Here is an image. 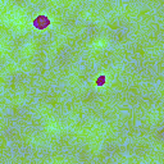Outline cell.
<instances>
[{
  "label": "cell",
  "instance_id": "1",
  "mask_svg": "<svg viewBox=\"0 0 164 164\" xmlns=\"http://www.w3.org/2000/svg\"><path fill=\"white\" fill-rule=\"evenodd\" d=\"M34 24L37 27V28H45V27L49 24V19L46 17H44V15H41V17H37L36 19H35Z\"/></svg>",
  "mask_w": 164,
  "mask_h": 164
},
{
  "label": "cell",
  "instance_id": "2",
  "mask_svg": "<svg viewBox=\"0 0 164 164\" xmlns=\"http://www.w3.org/2000/svg\"><path fill=\"white\" fill-rule=\"evenodd\" d=\"M104 81H105V78H104V76H103V77H100L99 80H97V85H103Z\"/></svg>",
  "mask_w": 164,
  "mask_h": 164
}]
</instances>
